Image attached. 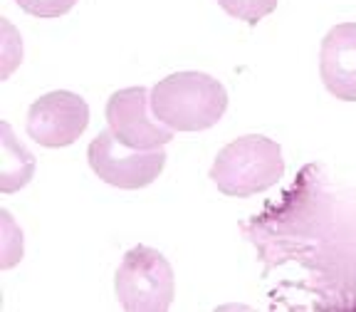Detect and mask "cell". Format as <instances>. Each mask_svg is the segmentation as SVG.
Here are the masks:
<instances>
[{"instance_id":"obj_5","label":"cell","mask_w":356,"mask_h":312,"mask_svg":"<svg viewBox=\"0 0 356 312\" xmlns=\"http://www.w3.org/2000/svg\"><path fill=\"white\" fill-rule=\"evenodd\" d=\"M87 159L92 171L104 184L117 186V189L124 191H136L154 184L159 173L163 171V166H166V151L163 149H129L111 134V129L99 132L92 139V144L87 149Z\"/></svg>"},{"instance_id":"obj_7","label":"cell","mask_w":356,"mask_h":312,"mask_svg":"<svg viewBox=\"0 0 356 312\" xmlns=\"http://www.w3.org/2000/svg\"><path fill=\"white\" fill-rule=\"evenodd\" d=\"M151 92L146 87L119 89L106 102V124L124 146L136 151L163 149L173 139V129L151 119Z\"/></svg>"},{"instance_id":"obj_11","label":"cell","mask_w":356,"mask_h":312,"mask_svg":"<svg viewBox=\"0 0 356 312\" xmlns=\"http://www.w3.org/2000/svg\"><path fill=\"white\" fill-rule=\"evenodd\" d=\"M28 15L35 17H60L77 6V0H15Z\"/></svg>"},{"instance_id":"obj_6","label":"cell","mask_w":356,"mask_h":312,"mask_svg":"<svg viewBox=\"0 0 356 312\" xmlns=\"http://www.w3.org/2000/svg\"><path fill=\"white\" fill-rule=\"evenodd\" d=\"M89 124V104L74 92L57 89L47 92L30 104L28 134L44 149L70 146L84 134Z\"/></svg>"},{"instance_id":"obj_10","label":"cell","mask_w":356,"mask_h":312,"mask_svg":"<svg viewBox=\"0 0 356 312\" xmlns=\"http://www.w3.org/2000/svg\"><path fill=\"white\" fill-rule=\"evenodd\" d=\"M277 3L280 0H218V6L228 15L248 22V25H257L262 17H267L277 8Z\"/></svg>"},{"instance_id":"obj_1","label":"cell","mask_w":356,"mask_h":312,"mask_svg":"<svg viewBox=\"0 0 356 312\" xmlns=\"http://www.w3.org/2000/svg\"><path fill=\"white\" fill-rule=\"evenodd\" d=\"M262 275L295 265L297 290L322 310H356V191L341 189L324 166L307 164L280 198L243 223Z\"/></svg>"},{"instance_id":"obj_2","label":"cell","mask_w":356,"mask_h":312,"mask_svg":"<svg viewBox=\"0 0 356 312\" xmlns=\"http://www.w3.org/2000/svg\"><path fill=\"white\" fill-rule=\"evenodd\" d=\"M228 109V92L206 72H176L151 89V114L173 132H206Z\"/></svg>"},{"instance_id":"obj_4","label":"cell","mask_w":356,"mask_h":312,"mask_svg":"<svg viewBox=\"0 0 356 312\" xmlns=\"http://www.w3.org/2000/svg\"><path fill=\"white\" fill-rule=\"evenodd\" d=\"M114 290L127 312H166L176 292L173 267L159 251L136 245L124 256Z\"/></svg>"},{"instance_id":"obj_3","label":"cell","mask_w":356,"mask_h":312,"mask_svg":"<svg viewBox=\"0 0 356 312\" xmlns=\"http://www.w3.org/2000/svg\"><path fill=\"white\" fill-rule=\"evenodd\" d=\"M284 176V159L277 141L248 134L222 146L211 166V181L218 191L235 198L265 194Z\"/></svg>"},{"instance_id":"obj_8","label":"cell","mask_w":356,"mask_h":312,"mask_svg":"<svg viewBox=\"0 0 356 312\" xmlns=\"http://www.w3.org/2000/svg\"><path fill=\"white\" fill-rule=\"evenodd\" d=\"M319 75L329 95L356 102V22L334 25L322 40Z\"/></svg>"},{"instance_id":"obj_9","label":"cell","mask_w":356,"mask_h":312,"mask_svg":"<svg viewBox=\"0 0 356 312\" xmlns=\"http://www.w3.org/2000/svg\"><path fill=\"white\" fill-rule=\"evenodd\" d=\"M3 132V164H0V191L13 194L22 189L35 173V159L20 141L13 136V129L8 122L0 124Z\"/></svg>"}]
</instances>
